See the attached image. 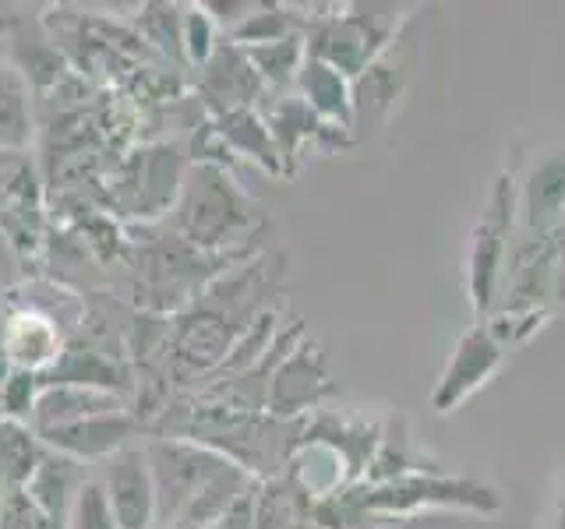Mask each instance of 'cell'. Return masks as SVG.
I'll return each mask as SVG.
<instances>
[{"label": "cell", "mask_w": 565, "mask_h": 529, "mask_svg": "<svg viewBox=\"0 0 565 529\" xmlns=\"http://www.w3.org/2000/svg\"><path fill=\"white\" fill-rule=\"evenodd\" d=\"M279 269L282 261L276 269H269L265 258L244 261L220 279H212L202 296L184 314L173 317L167 353V378H173V385L184 388L216 375L234 346L265 314L262 304L276 290Z\"/></svg>", "instance_id": "6da1fadb"}, {"label": "cell", "mask_w": 565, "mask_h": 529, "mask_svg": "<svg viewBox=\"0 0 565 529\" xmlns=\"http://www.w3.org/2000/svg\"><path fill=\"white\" fill-rule=\"evenodd\" d=\"M170 229L212 255L255 251L262 205L234 181L230 166L191 163L170 208Z\"/></svg>", "instance_id": "7a4b0ae2"}, {"label": "cell", "mask_w": 565, "mask_h": 529, "mask_svg": "<svg viewBox=\"0 0 565 529\" xmlns=\"http://www.w3.org/2000/svg\"><path fill=\"white\" fill-rule=\"evenodd\" d=\"M399 29L396 8H353V14H308L305 46L308 57L340 71L343 78H358L375 64L393 43Z\"/></svg>", "instance_id": "3957f363"}, {"label": "cell", "mask_w": 565, "mask_h": 529, "mask_svg": "<svg viewBox=\"0 0 565 529\" xmlns=\"http://www.w3.org/2000/svg\"><path fill=\"white\" fill-rule=\"evenodd\" d=\"M191 159L177 141H159V145H141L120 163L110 184V205H117L128 219L152 223L167 216L181 194L184 173Z\"/></svg>", "instance_id": "277c9868"}, {"label": "cell", "mask_w": 565, "mask_h": 529, "mask_svg": "<svg viewBox=\"0 0 565 529\" xmlns=\"http://www.w3.org/2000/svg\"><path fill=\"white\" fill-rule=\"evenodd\" d=\"M364 519H393V516H414L420 508L431 505H456V508H473V511H499L502 501L491 487L481 481H452V476L431 473H411L399 481H388L379 487H353Z\"/></svg>", "instance_id": "5b68a950"}, {"label": "cell", "mask_w": 565, "mask_h": 529, "mask_svg": "<svg viewBox=\"0 0 565 529\" xmlns=\"http://www.w3.org/2000/svg\"><path fill=\"white\" fill-rule=\"evenodd\" d=\"M146 455L156 481V522L167 526L181 519V511L199 498L212 476L234 463V458L220 455L216 449H205L199 441L159 434L146 441Z\"/></svg>", "instance_id": "8992f818"}, {"label": "cell", "mask_w": 565, "mask_h": 529, "mask_svg": "<svg viewBox=\"0 0 565 529\" xmlns=\"http://www.w3.org/2000/svg\"><path fill=\"white\" fill-rule=\"evenodd\" d=\"M512 212H516V187H512V176L502 173L488 194L481 219L473 226L470 258H467V282H470V300L477 314H488L494 307V296H499Z\"/></svg>", "instance_id": "52a82bcc"}, {"label": "cell", "mask_w": 565, "mask_h": 529, "mask_svg": "<svg viewBox=\"0 0 565 529\" xmlns=\"http://www.w3.org/2000/svg\"><path fill=\"white\" fill-rule=\"evenodd\" d=\"M329 396H335V381L329 375L322 349L308 339H300L273 370L269 396H265V413L276 420H294L300 413L318 410V402Z\"/></svg>", "instance_id": "ba28073f"}, {"label": "cell", "mask_w": 565, "mask_h": 529, "mask_svg": "<svg viewBox=\"0 0 565 529\" xmlns=\"http://www.w3.org/2000/svg\"><path fill=\"white\" fill-rule=\"evenodd\" d=\"M141 434H149V428L131 406V410H120V413H103L93 420L67 423V428L43 431L40 441L46 449L78 458L85 466H103L110 455L131 449L135 438H141Z\"/></svg>", "instance_id": "9c48e42d"}, {"label": "cell", "mask_w": 565, "mask_h": 529, "mask_svg": "<svg viewBox=\"0 0 565 529\" xmlns=\"http://www.w3.org/2000/svg\"><path fill=\"white\" fill-rule=\"evenodd\" d=\"M502 360H505V346L494 339L488 325H473L470 332L459 335V343L431 396V406L438 413H452L456 406H463L477 388H484L494 378Z\"/></svg>", "instance_id": "30bf717a"}, {"label": "cell", "mask_w": 565, "mask_h": 529, "mask_svg": "<svg viewBox=\"0 0 565 529\" xmlns=\"http://www.w3.org/2000/svg\"><path fill=\"white\" fill-rule=\"evenodd\" d=\"M99 481L110 494L117 529H152L156 526V481L146 455V441L131 445L103 463Z\"/></svg>", "instance_id": "8fae6325"}, {"label": "cell", "mask_w": 565, "mask_h": 529, "mask_svg": "<svg viewBox=\"0 0 565 529\" xmlns=\"http://www.w3.org/2000/svg\"><path fill=\"white\" fill-rule=\"evenodd\" d=\"M194 93H199L209 117H220L230 110H247V106H255V99L265 93V85L258 82L247 53L237 43L223 40L216 46V53L199 67Z\"/></svg>", "instance_id": "7c38bea8"}, {"label": "cell", "mask_w": 565, "mask_h": 529, "mask_svg": "<svg viewBox=\"0 0 565 529\" xmlns=\"http://www.w3.org/2000/svg\"><path fill=\"white\" fill-rule=\"evenodd\" d=\"M262 117H265V128H269V134L276 141V152L282 159V173L287 176H294L300 155H305V149L311 145V141H318V145H326V149L347 145L350 141L347 128L326 123L300 96H279Z\"/></svg>", "instance_id": "4fadbf2b"}, {"label": "cell", "mask_w": 565, "mask_h": 529, "mask_svg": "<svg viewBox=\"0 0 565 529\" xmlns=\"http://www.w3.org/2000/svg\"><path fill=\"white\" fill-rule=\"evenodd\" d=\"M128 396L117 392H103V388H85V385H43L40 399H35V413H32V428L35 434L53 431V428H67V423L78 420H93L103 413H120L131 410Z\"/></svg>", "instance_id": "5bb4252c"}, {"label": "cell", "mask_w": 565, "mask_h": 529, "mask_svg": "<svg viewBox=\"0 0 565 529\" xmlns=\"http://www.w3.org/2000/svg\"><path fill=\"white\" fill-rule=\"evenodd\" d=\"M252 529H322L315 519V498L287 473L265 476L255 487Z\"/></svg>", "instance_id": "9a60e30c"}, {"label": "cell", "mask_w": 565, "mask_h": 529, "mask_svg": "<svg viewBox=\"0 0 565 529\" xmlns=\"http://www.w3.org/2000/svg\"><path fill=\"white\" fill-rule=\"evenodd\" d=\"M209 128H212V134L220 138V145L226 149V155L252 159V163H258L262 170H269L273 176H287V173H282V159L276 152V141H273L269 128H265V117L255 114V106L209 117Z\"/></svg>", "instance_id": "2e32d148"}, {"label": "cell", "mask_w": 565, "mask_h": 529, "mask_svg": "<svg viewBox=\"0 0 565 529\" xmlns=\"http://www.w3.org/2000/svg\"><path fill=\"white\" fill-rule=\"evenodd\" d=\"M88 476H93V473H88V466L78 463V458L46 449L43 463H40V469H35V476L29 481L25 490L32 494V501L40 505L53 522L67 526L71 501H75L78 487L88 481Z\"/></svg>", "instance_id": "e0dca14e"}, {"label": "cell", "mask_w": 565, "mask_h": 529, "mask_svg": "<svg viewBox=\"0 0 565 529\" xmlns=\"http://www.w3.org/2000/svg\"><path fill=\"white\" fill-rule=\"evenodd\" d=\"M297 88H300V99H305L326 123L353 131L350 78H343L340 71L308 57L305 67H300V75H297Z\"/></svg>", "instance_id": "ac0fdd59"}, {"label": "cell", "mask_w": 565, "mask_h": 529, "mask_svg": "<svg viewBox=\"0 0 565 529\" xmlns=\"http://www.w3.org/2000/svg\"><path fill=\"white\" fill-rule=\"evenodd\" d=\"M32 138V88L18 67H0V152H29Z\"/></svg>", "instance_id": "d6986e66"}, {"label": "cell", "mask_w": 565, "mask_h": 529, "mask_svg": "<svg viewBox=\"0 0 565 529\" xmlns=\"http://www.w3.org/2000/svg\"><path fill=\"white\" fill-rule=\"evenodd\" d=\"M46 455V445L32 423L0 417V484L4 490H22L35 476Z\"/></svg>", "instance_id": "ffe728a7"}, {"label": "cell", "mask_w": 565, "mask_h": 529, "mask_svg": "<svg viewBox=\"0 0 565 529\" xmlns=\"http://www.w3.org/2000/svg\"><path fill=\"white\" fill-rule=\"evenodd\" d=\"M523 212L530 229L547 234L565 216V152L544 159V163L530 173L523 191Z\"/></svg>", "instance_id": "44dd1931"}, {"label": "cell", "mask_w": 565, "mask_h": 529, "mask_svg": "<svg viewBox=\"0 0 565 529\" xmlns=\"http://www.w3.org/2000/svg\"><path fill=\"white\" fill-rule=\"evenodd\" d=\"M244 50V46H241ZM247 61H252L255 75L265 88H282L297 85L300 67L308 61V46H305V32H294L287 40H276V43H262V46H247Z\"/></svg>", "instance_id": "7402d4cb"}, {"label": "cell", "mask_w": 565, "mask_h": 529, "mask_svg": "<svg viewBox=\"0 0 565 529\" xmlns=\"http://www.w3.org/2000/svg\"><path fill=\"white\" fill-rule=\"evenodd\" d=\"M399 96V75L393 64H385V57H379L364 75H358L350 82V106H353V131L361 128L364 117L367 123H379L393 102Z\"/></svg>", "instance_id": "603a6c76"}, {"label": "cell", "mask_w": 565, "mask_h": 529, "mask_svg": "<svg viewBox=\"0 0 565 529\" xmlns=\"http://www.w3.org/2000/svg\"><path fill=\"white\" fill-rule=\"evenodd\" d=\"M135 32L159 57H167L177 71H184V8L181 4H146L135 18Z\"/></svg>", "instance_id": "cb8c5ba5"}, {"label": "cell", "mask_w": 565, "mask_h": 529, "mask_svg": "<svg viewBox=\"0 0 565 529\" xmlns=\"http://www.w3.org/2000/svg\"><path fill=\"white\" fill-rule=\"evenodd\" d=\"M64 529H117L114 508H110V494H106L99 476H88V481L78 487L75 501H71Z\"/></svg>", "instance_id": "d4e9b609"}, {"label": "cell", "mask_w": 565, "mask_h": 529, "mask_svg": "<svg viewBox=\"0 0 565 529\" xmlns=\"http://www.w3.org/2000/svg\"><path fill=\"white\" fill-rule=\"evenodd\" d=\"M220 22L209 14L205 4L184 8V61L191 71H199L220 46Z\"/></svg>", "instance_id": "484cf974"}, {"label": "cell", "mask_w": 565, "mask_h": 529, "mask_svg": "<svg viewBox=\"0 0 565 529\" xmlns=\"http://www.w3.org/2000/svg\"><path fill=\"white\" fill-rule=\"evenodd\" d=\"M40 388H43L40 375H29V370H11V375L4 378V385H0V417L32 423Z\"/></svg>", "instance_id": "4316f807"}, {"label": "cell", "mask_w": 565, "mask_h": 529, "mask_svg": "<svg viewBox=\"0 0 565 529\" xmlns=\"http://www.w3.org/2000/svg\"><path fill=\"white\" fill-rule=\"evenodd\" d=\"M0 529H64V526L53 522L22 487V490H8L4 501H0Z\"/></svg>", "instance_id": "83f0119b"}, {"label": "cell", "mask_w": 565, "mask_h": 529, "mask_svg": "<svg viewBox=\"0 0 565 529\" xmlns=\"http://www.w3.org/2000/svg\"><path fill=\"white\" fill-rule=\"evenodd\" d=\"M555 529H565V494L558 498V508H555Z\"/></svg>", "instance_id": "f1b7e54d"}, {"label": "cell", "mask_w": 565, "mask_h": 529, "mask_svg": "<svg viewBox=\"0 0 565 529\" xmlns=\"http://www.w3.org/2000/svg\"><path fill=\"white\" fill-rule=\"evenodd\" d=\"M8 375H11V364H8V357H4V346H0V385H4Z\"/></svg>", "instance_id": "f546056e"}, {"label": "cell", "mask_w": 565, "mask_h": 529, "mask_svg": "<svg viewBox=\"0 0 565 529\" xmlns=\"http://www.w3.org/2000/svg\"><path fill=\"white\" fill-rule=\"evenodd\" d=\"M4 290H8V287H4V276H0V296H4Z\"/></svg>", "instance_id": "4dcf8cb0"}, {"label": "cell", "mask_w": 565, "mask_h": 529, "mask_svg": "<svg viewBox=\"0 0 565 529\" xmlns=\"http://www.w3.org/2000/svg\"><path fill=\"white\" fill-rule=\"evenodd\" d=\"M4 494H8V490H4V484H0V501H4Z\"/></svg>", "instance_id": "1f68e13d"}]
</instances>
